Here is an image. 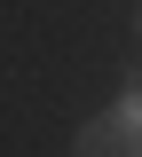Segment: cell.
Instances as JSON below:
<instances>
[{
    "label": "cell",
    "instance_id": "obj_3",
    "mask_svg": "<svg viewBox=\"0 0 142 157\" xmlns=\"http://www.w3.org/2000/svg\"><path fill=\"white\" fill-rule=\"evenodd\" d=\"M134 32H142V8H134Z\"/></svg>",
    "mask_w": 142,
    "mask_h": 157
},
{
    "label": "cell",
    "instance_id": "obj_1",
    "mask_svg": "<svg viewBox=\"0 0 142 157\" xmlns=\"http://www.w3.org/2000/svg\"><path fill=\"white\" fill-rule=\"evenodd\" d=\"M71 157H142V134L126 126L119 110H111V118H87L79 134H71Z\"/></svg>",
    "mask_w": 142,
    "mask_h": 157
},
{
    "label": "cell",
    "instance_id": "obj_2",
    "mask_svg": "<svg viewBox=\"0 0 142 157\" xmlns=\"http://www.w3.org/2000/svg\"><path fill=\"white\" fill-rule=\"evenodd\" d=\"M119 118H126V126L142 134V86H134V94H119Z\"/></svg>",
    "mask_w": 142,
    "mask_h": 157
}]
</instances>
